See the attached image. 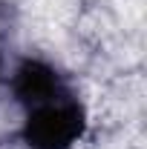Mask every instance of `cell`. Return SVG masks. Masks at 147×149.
<instances>
[{"instance_id":"cell-2","label":"cell","mask_w":147,"mask_h":149,"mask_svg":"<svg viewBox=\"0 0 147 149\" xmlns=\"http://www.w3.org/2000/svg\"><path fill=\"white\" fill-rule=\"evenodd\" d=\"M6 32H9L6 6H0V83H3V66H6V52H3V43H6Z\"/></svg>"},{"instance_id":"cell-1","label":"cell","mask_w":147,"mask_h":149,"mask_svg":"<svg viewBox=\"0 0 147 149\" xmlns=\"http://www.w3.org/2000/svg\"><path fill=\"white\" fill-rule=\"evenodd\" d=\"M9 86L26 115L20 135L29 149H72L81 141L87 129L84 103L52 63L23 57Z\"/></svg>"}]
</instances>
